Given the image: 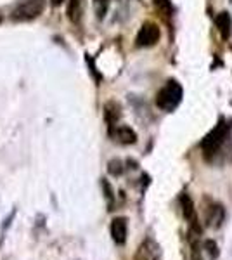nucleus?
<instances>
[{
    "mask_svg": "<svg viewBox=\"0 0 232 260\" xmlns=\"http://www.w3.org/2000/svg\"><path fill=\"white\" fill-rule=\"evenodd\" d=\"M182 101V87L175 80H168L156 94V106L163 111H174Z\"/></svg>",
    "mask_w": 232,
    "mask_h": 260,
    "instance_id": "nucleus-1",
    "label": "nucleus"
},
{
    "mask_svg": "<svg viewBox=\"0 0 232 260\" xmlns=\"http://www.w3.org/2000/svg\"><path fill=\"white\" fill-rule=\"evenodd\" d=\"M45 0H24L11 14L12 21H31L44 12Z\"/></svg>",
    "mask_w": 232,
    "mask_h": 260,
    "instance_id": "nucleus-2",
    "label": "nucleus"
},
{
    "mask_svg": "<svg viewBox=\"0 0 232 260\" xmlns=\"http://www.w3.org/2000/svg\"><path fill=\"white\" fill-rule=\"evenodd\" d=\"M225 139H227V125L223 123V121H220V123H218L217 127L205 137L203 142H201V148H203L206 156L217 153V151L223 146Z\"/></svg>",
    "mask_w": 232,
    "mask_h": 260,
    "instance_id": "nucleus-3",
    "label": "nucleus"
},
{
    "mask_svg": "<svg viewBox=\"0 0 232 260\" xmlns=\"http://www.w3.org/2000/svg\"><path fill=\"white\" fill-rule=\"evenodd\" d=\"M180 207H182V213H184L185 220L189 222V228H191L192 233L201 234V225H200V220H197L196 207H194V201L191 200V196H189L187 192H184V194L180 196Z\"/></svg>",
    "mask_w": 232,
    "mask_h": 260,
    "instance_id": "nucleus-4",
    "label": "nucleus"
},
{
    "mask_svg": "<svg viewBox=\"0 0 232 260\" xmlns=\"http://www.w3.org/2000/svg\"><path fill=\"white\" fill-rule=\"evenodd\" d=\"M158 40H159V28L154 23H146L137 33L136 44L137 47H153Z\"/></svg>",
    "mask_w": 232,
    "mask_h": 260,
    "instance_id": "nucleus-5",
    "label": "nucleus"
},
{
    "mask_svg": "<svg viewBox=\"0 0 232 260\" xmlns=\"http://www.w3.org/2000/svg\"><path fill=\"white\" fill-rule=\"evenodd\" d=\"M126 233H128V225H126L125 217H116L111 222V238L116 245H125L126 241Z\"/></svg>",
    "mask_w": 232,
    "mask_h": 260,
    "instance_id": "nucleus-6",
    "label": "nucleus"
},
{
    "mask_svg": "<svg viewBox=\"0 0 232 260\" xmlns=\"http://www.w3.org/2000/svg\"><path fill=\"white\" fill-rule=\"evenodd\" d=\"M113 136H115L118 142H121V144H136V141H137V134L130 127H126V125L116 127L113 130Z\"/></svg>",
    "mask_w": 232,
    "mask_h": 260,
    "instance_id": "nucleus-7",
    "label": "nucleus"
},
{
    "mask_svg": "<svg viewBox=\"0 0 232 260\" xmlns=\"http://www.w3.org/2000/svg\"><path fill=\"white\" fill-rule=\"evenodd\" d=\"M215 24H217L222 39L223 40L229 39L230 31H232V19H230L229 12H220V14H217V18H215Z\"/></svg>",
    "mask_w": 232,
    "mask_h": 260,
    "instance_id": "nucleus-8",
    "label": "nucleus"
},
{
    "mask_svg": "<svg viewBox=\"0 0 232 260\" xmlns=\"http://www.w3.org/2000/svg\"><path fill=\"white\" fill-rule=\"evenodd\" d=\"M223 220V208L220 205H212V207L206 210V222H208L210 228H218Z\"/></svg>",
    "mask_w": 232,
    "mask_h": 260,
    "instance_id": "nucleus-9",
    "label": "nucleus"
},
{
    "mask_svg": "<svg viewBox=\"0 0 232 260\" xmlns=\"http://www.w3.org/2000/svg\"><path fill=\"white\" fill-rule=\"evenodd\" d=\"M118 116H120V108H118L116 103H108L106 104V120L111 127H115Z\"/></svg>",
    "mask_w": 232,
    "mask_h": 260,
    "instance_id": "nucleus-10",
    "label": "nucleus"
},
{
    "mask_svg": "<svg viewBox=\"0 0 232 260\" xmlns=\"http://www.w3.org/2000/svg\"><path fill=\"white\" fill-rule=\"evenodd\" d=\"M80 14H82V7H80V0H70V7H68V16L73 23H78Z\"/></svg>",
    "mask_w": 232,
    "mask_h": 260,
    "instance_id": "nucleus-11",
    "label": "nucleus"
},
{
    "mask_svg": "<svg viewBox=\"0 0 232 260\" xmlns=\"http://www.w3.org/2000/svg\"><path fill=\"white\" fill-rule=\"evenodd\" d=\"M154 6L163 16H170L172 14V2H170V0H154Z\"/></svg>",
    "mask_w": 232,
    "mask_h": 260,
    "instance_id": "nucleus-12",
    "label": "nucleus"
},
{
    "mask_svg": "<svg viewBox=\"0 0 232 260\" xmlns=\"http://www.w3.org/2000/svg\"><path fill=\"white\" fill-rule=\"evenodd\" d=\"M108 170L111 175H121L123 174V163H121L120 160H111L108 165Z\"/></svg>",
    "mask_w": 232,
    "mask_h": 260,
    "instance_id": "nucleus-13",
    "label": "nucleus"
},
{
    "mask_svg": "<svg viewBox=\"0 0 232 260\" xmlns=\"http://www.w3.org/2000/svg\"><path fill=\"white\" fill-rule=\"evenodd\" d=\"M205 248H206V251H208V255L212 258L218 257V246H217V243H215V241H212V240L205 241Z\"/></svg>",
    "mask_w": 232,
    "mask_h": 260,
    "instance_id": "nucleus-14",
    "label": "nucleus"
},
{
    "mask_svg": "<svg viewBox=\"0 0 232 260\" xmlns=\"http://www.w3.org/2000/svg\"><path fill=\"white\" fill-rule=\"evenodd\" d=\"M192 260H203V255H201V246L197 241H192Z\"/></svg>",
    "mask_w": 232,
    "mask_h": 260,
    "instance_id": "nucleus-15",
    "label": "nucleus"
},
{
    "mask_svg": "<svg viewBox=\"0 0 232 260\" xmlns=\"http://www.w3.org/2000/svg\"><path fill=\"white\" fill-rule=\"evenodd\" d=\"M103 187H104V191H106V198L113 200V189H111V186H109L106 180H103Z\"/></svg>",
    "mask_w": 232,
    "mask_h": 260,
    "instance_id": "nucleus-16",
    "label": "nucleus"
},
{
    "mask_svg": "<svg viewBox=\"0 0 232 260\" xmlns=\"http://www.w3.org/2000/svg\"><path fill=\"white\" fill-rule=\"evenodd\" d=\"M61 2H62V0H52L54 6H59V4H61Z\"/></svg>",
    "mask_w": 232,
    "mask_h": 260,
    "instance_id": "nucleus-17",
    "label": "nucleus"
},
{
    "mask_svg": "<svg viewBox=\"0 0 232 260\" xmlns=\"http://www.w3.org/2000/svg\"><path fill=\"white\" fill-rule=\"evenodd\" d=\"M95 2H97V4H104V6H106L108 0H95Z\"/></svg>",
    "mask_w": 232,
    "mask_h": 260,
    "instance_id": "nucleus-18",
    "label": "nucleus"
}]
</instances>
